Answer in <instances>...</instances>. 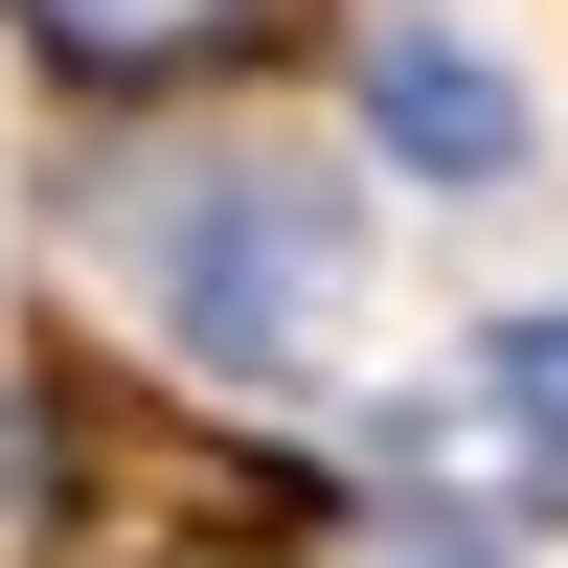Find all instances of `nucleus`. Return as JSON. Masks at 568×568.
<instances>
[{
	"mask_svg": "<svg viewBox=\"0 0 568 568\" xmlns=\"http://www.w3.org/2000/svg\"><path fill=\"white\" fill-rule=\"evenodd\" d=\"M136 273H160V318L205 364H296L318 342V296H342V227H318V182H273V160H182V182H136Z\"/></svg>",
	"mask_w": 568,
	"mask_h": 568,
	"instance_id": "nucleus-1",
	"label": "nucleus"
},
{
	"mask_svg": "<svg viewBox=\"0 0 568 568\" xmlns=\"http://www.w3.org/2000/svg\"><path fill=\"white\" fill-rule=\"evenodd\" d=\"M364 136H387L409 182H500V160H524V91H500L455 23H409L387 69H364Z\"/></svg>",
	"mask_w": 568,
	"mask_h": 568,
	"instance_id": "nucleus-2",
	"label": "nucleus"
},
{
	"mask_svg": "<svg viewBox=\"0 0 568 568\" xmlns=\"http://www.w3.org/2000/svg\"><path fill=\"white\" fill-rule=\"evenodd\" d=\"M23 45H45L69 91H182V69L251 45V0H23Z\"/></svg>",
	"mask_w": 568,
	"mask_h": 568,
	"instance_id": "nucleus-3",
	"label": "nucleus"
},
{
	"mask_svg": "<svg viewBox=\"0 0 568 568\" xmlns=\"http://www.w3.org/2000/svg\"><path fill=\"white\" fill-rule=\"evenodd\" d=\"M500 409H524V455H568V318H524V342H500Z\"/></svg>",
	"mask_w": 568,
	"mask_h": 568,
	"instance_id": "nucleus-4",
	"label": "nucleus"
}]
</instances>
